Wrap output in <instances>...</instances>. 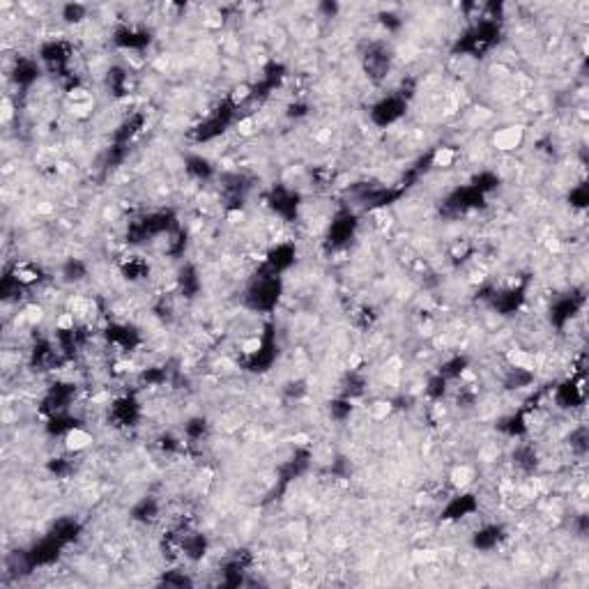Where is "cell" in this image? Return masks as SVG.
Segmentation results:
<instances>
[{
  "label": "cell",
  "instance_id": "6da1fadb",
  "mask_svg": "<svg viewBox=\"0 0 589 589\" xmlns=\"http://www.w3.org/2000/svg\"><path fill=\"white\" fill-rule=\"evenodd\" d=\"M83 14H85V7H81V5H67L65 7V18L67 21H74L76 23V21L83 18Z\"/></svg>",
  "mask_w": 589,
  "mask_h": 589
}]
</instances>
